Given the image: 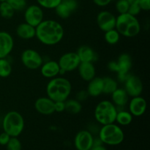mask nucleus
I'll return each instance as SVG.
<instances>
[{
  "label": "nucleus",
  "mask_w": 150,
  "mask_h": 150,
  "mask_svg": "<svg viewBox=\"0 0 150 150\" xmlns=\"http://www.w3.org/2000/svg\"><path fill=\"white\" fill-rule=\"evenodd\" d=\"M35 29V37L41 43L45 45H57L64 38V28L61 23L55 20H43Z\"/></svg>",
  "instance_id": "1"
},
{
  "label": "nucleus",
  "mask_w": 150,
  "mask_h": 150,
  "mask_svg": "<svg viewBox=\"0 0 150 150\" xmlns=\"http://www.w3.org/2000/svg\"><path fill=\"white\" fill-rule=\"evenodd\" d=\"M72 91V85L68 79L64 77L53 78L46 86L47 97L54 100L65 101Z\"/></svg>",
  "instance_id": "2"
},
{
  "label": "nucleus",
  "mask_w": 150,
  "mask_h": 150,
  "mask_svg": "<svg viewBox=\"0 0 150 150\" xmlns=\"http://www.w3.org/2000/svg\"><path fill=\"white\" fill-rule=\"evenodd\" d=\"M115 29L122 36L134 38L140 33L141 24L136 16L127 13L117 16Z\"/></svg>",
  "instance_id": "3"
},
{
  "label": "nucleus",
  "mask_w": 150,
  "mask_h": 150,
  "mask_svg": "<svg viewBox=\"0 0 150 150\" xmlns=\"http://www.w3.org/2000/svg\"><path fill=\"white\" fill-rule=\"evenodd\" d=\"M98 137L103 144L117 146L123 142L125 134L122 129L114 122L103 125L98 132Z\"/></svg>",
  "instance_id": "4"
},
{
  "label": "nucleus",
  "mask_w": 150,
  "mask_h": 150,
  "mask_svg": "<svg viewBox=\"0 0 150 150\" xmlns=\"http://www.w3.org/2000/svg\"><path fill=\"white\" fill-rule=\"evenodd\" d=\"M24 120L21 114L16 111L7 112L2 120V128L10 137H18L24 129Z\"/></svg>",
  "instance_id": "5"
},
{
  "label": "nucleus",
  "mask_w": 150,
  "mask_h": 150,
  "mask_svg": "<svg viewBox=\"0 0 150 150\" xmlns=\"http://www.w3.org/2000/svg\"><path fill=\"white\" fill-rule=\"evenodd\" d=\"M117 106L109 100H102L96 105L95 109V120L102 125L115 122L117 114Z\"/></svg>",
  "instance_id": "6"
},
{
  "label": "nucleus",
  "mask_w": 150,
  "mask_h": 150,
  "mask_svg": "<svg viewBox=\"0 0 150 150\" xmlns=\"http://www.w3.org/2000/svg\"><path fill=\"white\" fill-rule=\"evenodd\" d=\"M21 59L23 65L29 70H37L43 63V59L39 52L31 48L24 50L22 52Z\"/></svg>",
  "instance_id": "7"
},
{
  "label": "nucleus",
  "mask_w": 150,
  "mask_h": 150,
  "mask_svg": "<svg viewBox=\"0 0 150 150\" xmlns=\"http://www.w3.org/2000/svg\"><path fill=\"white\" fill-rule=\"evenodd\" d=\"M25 22L36 27L44 20V12L38 4H32L26 7L24 11Z\"/></svg>",
  "instance_id": "8"
},
{
  "label": "nucleus",
  "mask_w": 150,
  "mask_h": 150,
  "mask_svg": "<svg viewBox=\"0 0 150 150\" xmlns=\"http://www.w3.org/2000/svg\"><path fill=\"white\" fill-rule=\"evenodd\" d=\"M117 63V78L120 81L124 82L130 75V70L131 69L133 63L132 58L129 54H122L119 57L118 59L116 61Z\"/></svg>",
  "instance_id": "9"
},
{
  "label": "nucleus",
  "mask_w": 150,
  "mask_h": 150,
  "mask_svg": "<svg viewBox=\"0 0 150 150\" xmlns=\"http://www.w3.org/2000/svg\"><path fill=\"white\" fill-rule=\"evenodd\" d=\"M125 90L129 97L140 96L143 92V83L139 77L135 75L130 74L124 81Z\"/></svg>",
  "instance_id": "10"
},
{
  "label": "nucleus",
  "mask_w": 150,
  "mask_h": 150,
  "mask_svg": "<svg viewBox=\"0 0 150 150\" xmlns=\"http://www.w3.org/2000/svg\"><path fill=\"white\" fill-rule=\"evenodd\" d=\"M60 69L65 73L76 70L81 61L76 52H67L63 54L58 61Z\"/></svg>",
  "instance_id": "11"
},
{
  "label": "nucleus",
  "mask_w": 150,
  "mask_h": 150,
  "mask_svg": "<svg viewBox=\"0 0 150 150\" xmlns=\"http://www.w3.org/2000/svg\"><path fill=\"white\" fill-rule=\"evenodd\" d=\"M93 135L86 130H81L74 138V146L76 150H89L93 146Z\"/></svg>",
  "instance_id": "12"
},
{
  "label": "nucleus",
  "mask_w": 150,
  "mask_h": 150,
  "mask_svg": "<svg viewBox=\"0 0 150 150\" xmlns=\"http://www.w3.org/2000/svg\"><path fill=\"white\" fill-rule=\"evenodd\" d=\"M116 20L117 17L112 13L107 10L100 12L97 16V24L104 32L115 29Z\"/></svg>",
  "instance_id": "13"
},
{
  "label": "nucleus",
  "mask_w": 150,
  "mask_h": 150,
  "mask_svg": "<svg viewBox=\"0 0 150 150\" xmlns=\"http://www.w3.org/2000/svg\"><path fill=\"white\" fill-rule=\"evenodd\" d=\"M77 7L78 2L76 0H62L54 10L58 17L67 19L76 11Z\"/></svg>",
  "instance_id": "14"
},
{
  "label": "nucleus",
  "mask_w": 150,
  "mask_h": 150,
  "mask_svg": "<svg viewBox=\"0 0 150 150\" xmlns=\"http://www.w3.org/2000/svg\"><path fill=\"white\" fill-rule=\"evenodd\" d=\"M14 47V40L9 32L0 31V59L7 58Z\"/></svg>",
  "instance_id": "15"
},
{
  "label": "nucleus",
  "mask_w": 150,
  "mask_h": 150,
  "mask_svg": "<svg viewBox=\"0 0 150 150\" xmlns=\"http://www.w3.org/2000/svg\"><path fill=\"white\" fill-rule=\"evenodd\" d=\"M54 104L55 102L48 97H41L35 101V108L39 114L48 116L55 112Z\"/></svg>",
  "instance_id": "16"
},
{
  "label": "nucleus",
  "mask_w": 150,
  "mask_h": 150,
  "mask_svg": "<svg viewBox=\"0 0 150 150\" xmlns=\"http://www.w3.org/2000/svg\"><path fill=\"white\" fill-rule=\"evenodd\" d=\"M147 103L146 100L140 96L133 97L129 103V112L133 117H141L146 112Z\"/></svg>",
  "instance_id": "17"
},
{
  "label": "nucleus",
  "mask_w": 150,
  "mask_h": 150,
  "mask_svg": "<svg viewBox=\"0 0 150 150\" xmlns=\"http://www.w3.org/2000/svg\"><path fill=\"white\" fill-rule=\"evenodd\" d=\"M40 73L43 77L46 79H53L59 75L60 67L59 65L58 62L54 60L46 61L41 65Z\"/></svg>",
  "instance_id": "18"
},
{
  "label": "nucleus",
  "mask_w": 150,
  "mask_h": 150,
  "mask_svg": "<svg viewBox=\"0 0 150 150\" xmlns=\"http://www.w3.org/2000/svg\"><path fill=\"white\" fill-rule=\"evenodd\" d=\"M77 69L81 78L85 81L89 82L95 77L96 70L92 62H81Z\"/></svg>",
  "instance_id": "19"
},
{
  "label": "nucleus",
  "mask_w": 150,
  "mask_h": 150,
  "mask_svg": "<svg viewBox=\"0 0 150 150\" xmlns=\"http://www.w3.org/2000/svg\"><path fill=\"white\" fill-rule=\"evenodd\" d=\"M81 62H92L98 59V55L91 47L88 45H81L78 48L76 52Z\"/></svg>",
  "instance_id": "20"
},
{
  "label": "nucleus",
  "mask_w": 150,
  "mask_h": 150,
  "mask_svg": "<svg viewBox=\"0 0 150 150\" xmlns=\"http://www.w3.org/2000/svg\"><path fill=\"white\" fill-rule=\"evenodd\" d=\"M89 96L98 97L103 92V78L95 77L89 81L87 89H86Z\"/></svg>",
  "instance_id": "21"
},
{
  "label": "nucleus",
  "mask_w": 150,
  "mask_h": 150,
  "mask_svg": "<svg viewBox=\"0 0 150 150\" xmlns=\"http://www.w3.org/2000/svg\"><path fill=\"white\" fill-rule=\"evenodd\" d=\"M16 35L23 40H31L35 38L36 29L35 26L26 23H21L16 28Z\"/></svg>",
  "instance_id": "22"
},
{
  "label": "nucleus",
  "mask_w": 150,
  "mask_h": 150,
  "mask_svg": "<svg viewBox=\"0 0 150 150\" xmlns=\"http://www.w3.org/2000/svg\"><path fill=\"white\" fill-rule=\"evenodd\" d=\"M111 95L112 103L117 106V108L125 106L129 101L128 95L125 89L122 88H117Z\"/></svg>",
  "instance_id": "23"
},
{
  "label": "nucleus",
  "mask_w": 150,
  "mask_h": 150,
  "mask_svg": "<svg viewBox=\"0 0 150 150\" xmlns=\"http://www.w3.org/2000/svg\"><path fill=\"white\" fill-rule=\"evenodd\" d=\"M133 120V116L130 114L129 111L121 110V111H117V117H116L115 122H117V124L122 126H127L131 124Z\"/></svg>",
  "instance_id": "24"
},
{
  "label": "nucleus",
  "mask_w": 150,
  "mask_h": 150,
  "mask_svg": "<svg viewBox=\"0 0 150 150\" xmlns=\"http://www.w3.org/2000/svg\"><path fill=\"white\" fill-rule=\"evenodd\" d=\"M65 111L71 114H77L81 112L82 105L81 102L76 99H67L64 101Z\"/></svg>",
  "instance_id": "25"
},
{
  "label": "nucleus",
  "mask_w": 150,
  "mask_h": 150,
  "mask_svg": "<svg viewBox=\"0 0 150 150\" xmlns=\"http://www.w3.org/2000/svg\"><path fill=\"white\" fill-rule=\"evenodd\" d=\"M103 92L105 95H111L118 88L117 81L111 77L103 78Z\"/></svg>",
  "instance_id": "26"
},
{
  "label": "nucleus",
  "mask_w": 150,
  "mask_h": 150,
  "mask_svg": "<svg viewBox=\"0 0 150 150\" xmlns=\"http://www.w3.org/2000/svg\"><path fill=\"white\" fill-rule=\"evenodd\" d=\"M15 11L7 1L0 2V16L5 19H10L14 16Z\"/></svg>",
  "instance_id": "27"
},
{
  "label": "nucleus",
  "mask_w": 150,
  "mask_h": 150,
  "mask_svg": "<svg viewBox=\"0 0 150 150\" xmlns=\"http://www.w3.org/2000/svg\"><path fill=\"white\" fill-rule=\"evenodd\" d=\"M120 36L117 30L116 29H111L109 31L105 32L104 34V39H105V42L109 45H115L117 42L120 41Z\"/></svg>",
  "instance_id": "28"
},
{
  "label": "nucleus",
  "mask_w": 150,
  "mask_h": 150,
  "mask_svg": "<svg viewBox=\"0 0 150 150\" xmlns=\"http://www.w3.org/2000/svg\"><path fill=\"white\" fill-rule=\"evenodd\" d=\"M12 73V65L6 58L0 59V77L7 78Z\"/></svg>",
  "instance_id": "29"
},
{
  "label": "nucleus",
  "mask_w": 150,
  "mask_h": 150,
  "mask_svg": "<svg viewBox=\"0 0 150 150\" xmlns=\"http://www.w3.org/2000/svg\"><path fill=\"white\" fill-rule=\"evenodd\" d=\"M7 2L10 4L15 11H21L27 7L26 0H7Z\"/></svg>",
  "instance_id": "30"
},
{
  "label": "nucleus",
  "mask_w": 150,
  "mask_h": 150,
  "mask_svg": "<svg viewBox=\"0 0 150 150\" xmlns=\"http://www.w3.org/2000/svg\"><path fill=\"white\" fill-rule=\"evenodd\" d=\"M38 5L42 8L55 9V7L59 4L62 0H36Z\"/></svg>",
  "instance_id": "31"
},
{
  "label": "nucleus",
  "mask_w": 150,
  "mask_h": 150,
  "mask_svg": "<svg viewBox=\"0 0 150 150\" xmlns=\"http://www.w3.org/2000/svg\"><path fill=\"white\" fill-rule=\"evenodd\" d=\"M7 150H21L22 144L18 137H11L6 145Z\"/></svg>",
  "instance_id": "32"
},
{
  "label": "nucleus",
  "mask_w": 150,
  "mask_h": 150,
  "mask_svg": "<svg viewBox=\"0 0 150 150\" xmlns=\"http://www.w3.org/2000/svg\"><path fill=\"white\" fill-rule=\"evenodd\" d=\"M129 6L130 4L127 2V0H117L115 4L116 10L120 14L127 13L128 12Z\"/></svg>",
  "instance_id": "33"
},
{
  "label": "nucleus",
  "mask_w": 150,
  "mask_h": 150,
  "mask_svg": "<svg viewBox=\"0 0 150 150\" xmlns=\"http://www.w3.org/2000/svg\"><path fill=\"white\" fill-rule=\"evenodd\" d=\"M142 10H141L140 7H139V4H130L129 6V9H128V12L127 13L129 14L132 15V16H137L139 13H141Z\"/></svg>",
  "instance_id": "34"
},
{
  "label": "nucleus",
  "mask_w": 150,
  "mask_h": 150,
  "mask_svg": "<svg viewBox=\"0 0 150 150\" xmlns=\"http://www.w3.org/2000/svg\"><path fill=\"white\" fill-rule=\"evenodd\" d=\"M138 4L142 10L149 11L150 10V0H139Z\"/></svg>",
  "instance_id": "35"
},
{
  "label": "nucleus",
  "mask_w": 150,
  "mask_h": 150,
  "mask_svg": "<svg viewBox=\"0 0 150 150\" xmlns=\"http://www.w3.org/2000/svg\"><path fill=\"white\" fill-rule=\"evenodd\" d=\"M54 108H55V112L61 113L65 111V104L64 101H57L54 104Z\"/></svg>",
  "instance_id": "36"
},
{
  "label": "nucleus",
  "mask_w": 150,
  "mask_h": 150,
  "mask_svg": "<svg viewBox=\"0 0 150 150\" xmlns=\"http://www.w3.org/2000/svg\"><path fill=\"white\" fill-rule=\"evenodd\" d=\"M10 136L5 132H2L0 133V145L1 146H6L10 139Z\"/></svg>",
  "instance_id": "37"
},
{
  "label": "nucleus",
  "mask_w": 150,
  "mask_h": 150,
  "mask_svg": "<svg viewBox=\"0 0 150 150\" xmlns=\"http://www.w3.org/2000/svg\"><path fill=\"white\" fill-rule=\"evenodd\" d=\"M89 97L86 90H81L80 92H79L76 95V100H79V102L81 101H84L85 100L87 99V98Z\"/></svg>",
  "instance_id": "38"
},
{
  "label": "nucleus",
  "mask_w": 150,
  "mask_h": 150,
  "mask_svg": "<svg viewBox=\"0 0 150 150\" xmlns=\"http://www.w3.org/2000/svg\"><path fill=\"white\" fill-rule=\"evenodd\" d=\"M93 2L99 7H105L108 5L113 0H92Z\"/></svg>",
  "instance_id": "39"
},
{
  "label": "nucleus",
  "mask_w": 150,
  "mask_h": 150,
  "mask_svg": "<svg viewBox=\"0 0 150 150\" xmlns=\"http://www.w3.org/2000/svg\"><path fill=\"white\" fill-rule=\"evenodd\" d=\"M89 150H107V149L103 146V144H102L98 145V146H92Z\"/></svg>",
  "instance_id": "40"
},
{
  "label": "nucleus",
  "mask_w": 150,
  "mask_h": 150,
  "mask_svg": "<svg viewBox=\"0 0 150 150\" xmlns=\"http://www.w3.org/2000/svg\"><path fill=\"white\" fill-rule=\"evenodd\" d=\"M127 2L129 4H137L139 2V0H127Z\"/></svg>",
  "instance_id": "41"
},
{
  "label": "nucleus",
  "mask_w": 150,
  "mask_h": 150,
  "mask_svg": "<svg viewBox=\"0 0 150 150\" xmlns=\"http://www.w3.org/2000/svg\"><path fill=\"white\" fill-rule=\"evenodd\" d=\"M7 0H0V2H2V1H7Z\"/></svg>",
  "instance_id": "42"
}]
</instances>
